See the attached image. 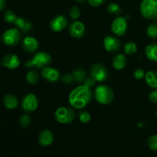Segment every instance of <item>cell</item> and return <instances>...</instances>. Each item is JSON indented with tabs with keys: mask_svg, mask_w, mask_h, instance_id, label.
Here are the masks:
<instances>
[{
	"mask_svg": "<svg viewBox=\"0 0 157 157\" xmlns=\"http://www.w3.org/2000/svg\"><path fill=\"white\" fill-rule=\"evenodd\" d=\"M69 15H70V17L72 19L77 20L81 16V10H80L78 6H73V7L71 8Z\"/></svg>",
	"mask_w": 157,
	"mask_h": 157,
	"instance_id": "obj_31",
	"label": "cell"
},
{
	"mask_svg": "<svg viewBox=\"0 0 157 157\" xmlns=\"http://www.w3.org/2000/svg\"><path fill=\"white\" fill-rule=\"evenodd\" d=\"M127 18L122 16L117 17L112 22V32L117 36H123L127 32Z\"/></svg>",
	"mask_w": 157,
	"mask_h": 157,
	"instance_id": "obj_9",
	"label": "cell"
},
{
	"mask_svg": "<svg viewBox=\"0 0 157 157\" xmlns=\"http://www.w3.org/2000/svg\"><path fill=\"white\" fill-rule=\"evenodd\" d=\"M94 98L99 104L107 105L111 104L114 100V92L108 86L101 84L95 88Z\"/></svg>",
	"mask_w": 157,
	"mask_h": 157,
	"instance_id": "obj_2",
	"label": "cell"
},
{
	"mask_svg": "<svg viewBox=\"0 0 157 157\" xmlns=\"http://www.w3.org/2000/svg\"><path fill=\"white\" fill-rule=\"evenodd\" d=\"M2 64L9 69H15L19 67L20 60L17 55L14 54H8L3 57Z\"/></svg>",
	"mask_w": 157,
	"mask_h": 157,
	"instance_id": "obj_15",
	"label": "cell"
},
{
	"mask_svg": "<svg viewBox=\"0 0 157 157\" xmlns=\"http://www.w3.org/2000/svg\"><path fill=\"white\" fill-rule=\"evenodd\" d=\"M54 141V136L52 131L48 130H44L41 131L38 135V142L40 145L43 147L50 146Z\"/></svg>",
	"mask_w": 157,
	"mask_h": 157,
	"instance_id": "obj_16",
	"label": "cell"
},
{
	"mask_svg": "<svg viewBox=\"0 0 157 157\" xmlns=\"http://www.w3.org/2000/svg\"><path fill=\"white\" fill-rule=\"evenodd\" d=\"M90 74L97 82H104L108 78L109 72L105 65L101 63H95L91 66Z\"/></svg>",
	"mask_w": 157,
	"mask_h": 157,
	"instance_id": "obj_7",
	"label": "cell"
},
{
	"mask_svg": "<svg viewBox=\"0 0 157 157\" xmlns=\"http://www.w3.org/2000/svg\"><path fill=\"white\" fill-rule=\"evenodd\" d=\"M38 40L32 36L25 37L21 41V47L22 49L27 53H34L36 52L38 48Z\"/></svg>",
	"mask_w": 157,
	"mask_h": 157,
	"instance_id": "obj_13",
	"label": "cell"
},
{
	"mask_svg": "<svg viewBox=\"0 0 157 157\" xmlns=\"http://www.w3.org/2000/svg\"><path fill=\"white\" fill-rule=\"evenodd\" d=\"M72 75H73L74 78H75V81L78 84H82L87 78H86V76H87L86 71L82 68H78L75 70Z\"/></svg>",
	"mask_w": 157,
	"mask_h": 157,
	"instance_id": "obj_22",
	"label": "cell"
},
{
	"mask_svg": "<svg viewBox=\"0 0 157 157\" xmlns=\"http://www.w3.org/2000/svg\"><path fill=\"white\" fill-rule=\"evenodd\" d=\"M54 117L60 124H71L75 118V112L71 107H61L55 110Z\"/></svg>",
	"mask_w": 157,
	"mask_h": 157,
	"instance_id": "obj_5",
	"label": "cell"
},
{
	"mask_svg": "<svg viewBox=\"0 0 157 157\" xmlns=\"http://www.w3.org/2000/svg\"><path fill=\"white\" fill-rule=\"evenodd\" d=\"M93 98L91 90L85 85H80L70 93L68 101L71 106L75 109H82L88 105Z\"/></svg>",
	"mask_w": 157,
	"mask_h": 157,
	"instance_id": "obj_1",
	"label": "cell"
},
{
	"mask_svg": "<svg viewBox=\"0 0 157 157\" xmlns=\"http://www.w3.org/2000/svg\"><path fill=\"white\" fill-rule=\"evenodd\" d=\"M3 104L7 109L13 110L18 107V100L15 95L8 94L5 95L4 98H3Z\"/></svg>",
	"mask_w": 157,
	"mask_h": 157,
	"instance_id": "obj_19",
	"label": "cell"
},
{
	"mask_svg": "<svg viewBox=\"0 0 157 157\" xmlns=\"http://www.w3.org/2000/svg\"><path fill=\"white\" fill-rule=\"evenodd\" d=\"M124 53L127 55H134L137 52V46H136V43L133 41H129V42L126 43L124 48Z\"/></svg>",
	"mask_w": 157,
	"mask_h": 157,
	"instance_id": "obj_24",
	"label": "cell"
},
{
	"mask_svg": "<svg viewBox=\"0 0 157 157\" xmlns=\"http://www.w3.org/2000/svg\"><path fill=\"white\" fill-rule=\"evenodd\" d=\"M140 12L143 17L148 20L157 19V0H143L140 4Z\"/></svg>",
	"mask_w": 157,
	"mask_h": 157,
	"instance_id": "obj_4",
	"label": "cell"
},
{
	"mask_svg": "<svg viewBox=\"0 0 157 157\" xmlns=\"http://www.w3.org/2000/svg\"><path fill=\"white\" fill-rule=\"evenodd\" d=\"M104 47L107 52L115 53L121 49V43L116 37L108 35L106 36L104 39Z\"/></svg>",
	"mask_w": 157,
	"mask_h": 157,
	"instance_id": "obj_11",
	"label": "cell"
},
{
	"mask_svg": "<svg viewBox=\"0 0 157 157\" xmlns=\"http://www.w3.org/2000/svg\"><path fill=\"white\" fill-rule=\"evenodd\" d=\"M78 117H79L80 121L83 124H87L91 119L90 114L86 110H81L78 113Z\"/></svg>",
	"mask_w": 157,
	"mask_h": 157,
	"instance_id": "obj_29",
	"label": "cell"
},
{
	"mask_svg": "<svg viewBox=\"0 0 157 157\" xmlns=\"http://www.w3.org/2000/svg\"><path fill=\"white\" fill-rule=\"evenodd\" d=\"M6 7V0H0V12Z\"/></svg>",
	"mask_w": 157,
	"mask_h": 157,
	"instance_id": "obj_37",
	"label": "cell"
},
{
	"mask_svg": "<svg viewBox=\"0 0 157 157\" xmlns=\"http://www.w3.org/2000/svg\"><path fill=\"white\" fill-rule=\"evenodd\" d=\"M145 80L147 84L150 87L157 89V71H150L147 72L145 75Z\"/></svg>",
	"mask_w": 157,
	"mask_h": 157,
	"instance_id": "obj_21",
	"label": "cell"
},
{
	"mask_svg": "<svg viewBox=\"0 0 157 157\" xmlns=\"http://www.w3.org/2000/svg\"><path fill=\"white\" fill-rule=\"evenodd\" d=\"M127 57L124 54H117V55H116L113 57V61H112L113 68L118 71L124 69L127 65Z\"/></svg>",
	"mask_w": 157,
	"mask_h": 157,
	"instance_id": "obj_17",
	"label": "cell"
},
{
	"mask_svg": "<svg viewBox=\"0 0 157 157\" xmlns=\"http://www.w3.org/2000/svg\"><path fill=\"white\" fill-rule=\"evenodd\" d=\"M147 34L149 38L154 39L157 38V22H153L148 26Z\"/></svg>",
	"mask_w": 157,
	"mask_h": 157,
	"instance_id": "obj_25",
	"label": "cell"
},
{
	"mask_svg": "<svg viewBox=\"0 0 157 157\" xmlns=\"http://www.w3.org/2000/svg\"><path fill=\"white\" fill-rule=\"evenodd\" d=\"M3 18H4V20L6 22L9 23V24H12V23H14L15 20L16 19L17 16L15 12H12V10H6L4 12Z\"/></svg>",
	"mask_w": 157,
	"mask_h": 157,
	"instance_id": "obj_26",
	"label": "cell"
},
{
	"mask_svg": "<svg viewBox=\"0 0 157 157\" xmlns=\"http://www.w3.org/2000/svg\"><path fill=\"white\" fill-rule=\"evenodd\" d=\"M0 64H1V63H0Z\"/></svg>",
	"mask_w": 157,
	"mask_h": 157,
	"instance_id": "obj_40",
	"label": "cell"
},
{
	"mask_svg": "<svg viewBox=\"0 0 157 157\" xmlns=\"http://www.w3.org/2000/svg\"><path fill=\"white\" fill-rule=\"evenodd\" d=\"M96 83H97L96 80H95L94 78H92V77H90V78H86L85 81H84V85H85L86 87L90 88V87H94Z\"/></svg>",
	"mask_w": 157,
	"mask_h": 157,
	"instance_id": "obj_34",
	"label": "cell"
},
{
	"mask_svg": "<svg viewBox=\"0 0 157 157\" xmlns=\"http://www.w3.org/2000/svg\"><path fill=\"white\" fill-rule=\"evenodd\" d=\"M146 74L144 71V69L142 68H137L135 70L134 73H133V76L136 78V80H141L142 78H144L145 77Z\"/></svg>",
	"mask_w": 157,
	"mask_h": 157,
	"instance_id": "obj_32",
	"label": "cell"
},
{
	"mask_svg": "<svg viewBox=\"0 0 157 157\" xmlns=\"http://www.w3.org/2000/svg\"><path fill=\"white\" fill-rule=\"evenodd\" d=\"M41 74L44 79L50 83H56L61 79V74L59 71L49 66L41 69Z\"/></svg>",
	"mask_w": 157,
	"mask_h": 157,
	"instance_id": "obj_10",
	"label": "cell"
},
{
	"mask_svg": "<svg viewBox=\"0 0 157 157\" xmlns=\"http://www.w3.org/2000/svg\"><path fill=\"white\" fill-rule=\"evenodd\" d=\"M85 25L84 23L78 20L72 21L69 25V32L72 37L75 38H81L85 35Z\"/></svg>",
	"mask_w": 157,
	"mask_h": 157,
	"instance_id": "obj_12",
	"label": "cell"
},
{
	"mask_svg": "<svg viewBox=\"0 0 157 157\" xmlns=\"http://www.w3.org/2000/svg\"><path fill=\"white\" fill-rule=\"evenodd\" d=\"M149 100L153 104H157V89L150 92L149 94Z\"/></svg>",
	"mask_w": 157,
	"mask_h": 157,
	"instance_id": "obj_35",
	"label": "cell"
},
{
	"mask_svg": "<svg viewBox=\"0 0 157 157\" xmlns=\"http://www.w3.org/2000/svg\"><path fill=\"white\" fill-rule=\"evenodd\" d=\"M13 24L16 26L17 29L21 30L24 32H29L30 31H32V28H33L32 22L26 21L21 17H17Z\"/></svg>",
	"mask_w": 157,
	"mask_h": 157,
	"instance_id": "obj_18",
	"label": "cell"
},
{
	"mask_svg": "<svg viewBox=\"0 0 157 157\" xmlns=\"http://www.w3.org/2000/svg\"><path fill=\"white\" fill-rule=\"evenodd\" d=\"M86 0H75V2L78 3H84Z\"/></svg>",
	"mask_w": 157,
	"mask_h": 157,
	"instance_id": "obj_38",
	"label": "cell"
},
{
	"mask_svg": "<svg viewBox=\"0 0 157 157\" xmlns=\"http://www.w3.org/2000/svg\"><path fill=\"white\" fill-rule=\"evenodd\" d=\"M107 10L110 13L113 14V15H120L122 12L121 6L117 3H110L109 6H107Z\"/></svg>",
	"mask_w": 157,
	"mask_h": 157,
	"instance_id": "obj_27",
	"label": "cell"
},
{
	"mask_svg": "<svg viewBox=\"0 0 157 157\" xmlns=\"http://www.w3.org/2000/svg\"><path fill=\"white\" fill-rule=\"evenodd\" d=\"M156 117H157V110H156Z\"/></svg>",
	"mask_w": 157,
	"mask_h": 157,
	"instance_id": "obj_39",
	"label": "cell"
},
{
	"mask_svg": "<svg viewBox=\"0 0 157 157\" xmlns=\"http://www.w3.org/2000/svg\"><path fill=\"white\" fill-rule=\"evenodd\" d=\"M21 33L18 29H10L2 34V41L7 46H15L21 41Z\"/></svg>",
	"mask_w": 157,
	"mask_h": 157,
	"instance_id": "obj_6",
	"label": "cell"
},
{
	"mask_svg": "<svg viewBox=\"0 0 157 157\" xmlns=\"http://www.w3.org/2000/svg\"><path fill=\"white\" fill-rule=\"evenodd\" d=\"M67 25V18L64 15H58L50 22V28L53 32H61L65 29Z\"/></svg>",
	"mask_w": 157,
	"mask_h": 157,
	"instance_id": "obj_14",
	"label": "cell"
},
{
	"mask_svg": "<svg viewBox=\"0 0 157 157\" xmlns=\"http://www.w3.org/2000/svg\"><path fill=\"white\" fill-rule=\"evenodd\" d=\"M31 117L28 114H23L19 118V124L22 128H27L31 124Z\"/></svg>",
	"mask_w": 157,
	"mask_h": 157,
	"instance_id": "obj_28",
	"label": "cell"
},
{
	"mask_svg": "<svg viewBox=\"0 0 157 157\" xmlns=\"http://www.w3.org/2000/svg\"><path fill=\"white\" fill-rule=\"evenodd\" d=\"M87 1H88V3L91 6L98 7V6H100L101 5H102L106 0H87Z\"/></svg>",
	"mask_w": 157,
	"mask_h": 157,
	"instance_id": "obj_36",
	"label": "cell"
},
{
	"mask_svg": "<svg viewBox=\"0 0 157 157\" xmlns=\"http://www.w3.org/2000/svg\"><path fill=\"white\" fill-rule=\"evenodd\" d=\"M38 106V98L34 94H28L21 101V108L27 113L35 111Z\"/></svg>",
	"mask_w": 157,
	"mask_h": 157,
	"instance_id": "obj_8",
	"label": "cell"
},
{
	"mask_svg": "<svg viewBox=\"0 0 157 157\" xmlns=\"http://www.w3.org/2000/svg\"><path fill=\"white\" fill-rule=\"evenodd\" d=\"M145 53L149 60L157 62V44L151 43L148 44L145 48Z\"/></svg>",
	"mask_w": 157,
	"mask_h": 157,
	"instance_id": "obj_20",
	"label": "cell"
},
{
	"mask_svg": "<svg viewBox=\"0 0 157 157\" xmlns=\"http://www.w3.org/2000/svg\"><path fill=\"white\" fill-rule=\"evenodd\" d=\"M147 145L152 150H157V134L152 135L147 140Z\"/></svg>",
	"mask_w": 157,
	"mask_h": 157,
	"instance_id": "obj_30",
	"label": "cell"
},
{
	"mask_svg": "<svg viewBox=\"0 0 157 157\" xmlns=\"http://www.w3.org/2000/svg\"><path fill=\"white\" fill-rule=\"evenodd\" d=\"M52 63V57L48 53L44 52H37L33 55L32 59L29 60L25 63L27 68L35 67L37 68H44L49 66Z\"/></svg>",
	"mask_w": 157,
	"mask_h": 157,
	"instance_id": "obj_3",
	"label": "cell"
},
{
	"mask_svg": "<svg viewBox=\"0 0 157 157\" xmlns=\"http://www.w3.org/2000/svg\"><path fill=\"white\" fill-rule=\"evenodd\" d=\"M61 80L65 84H72L75 81V78L72 74H66L61 77Z\"/></svg>",
	"mask_w": 157,
	"mask_h": 157,
	"instance_id": "obj_33",
	"label": "cell"
},
{
	"mask_svg": "<svg viewBox=\"0 0 157 157\" xmlns=\"http://www.w3.org/2000/svg\"><path fill=\"white\" fill-rule=\"evenodd\" d=\"M39 80V75L35 70H30L26 74V81L29 84L35 85Z\"/></svg>",
	"mask_w": 157,
	"mask_h": 157,
	"instance_id": "obj_23",
	"label": "cell"
}]
</instances>
